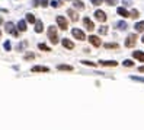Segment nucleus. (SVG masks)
Listing matches in <instances>:
<instances>
[{
	"label": "nucleus",
	"instance_id": "nucleus-1",
	"mask_svg": "<svg viewBox=\"0 0 144 130\" xmlns=\"http://www.w3.org/2000/svg\"><path fill=\"white\" fill-rule=\"evenodd\" d=\"M48 38L51 41V44H57L58 42V34H57L56 26H50L48 28Z\"/></svg>",
	"mask_w": 144,
	"mask_h": 130
},
{
	"label": "nucleus",
	"instance_id": "nucleus-2",
	"mask_svg": "<svg viewBox=\"0 0 144 130\" xmlns=\"http://www.w3.org/2000/svg\"><path fill=\"white\" fill-rule=\"evenodd\" d=\"M135 42H137V35L135 34H129L125 40V47L127 48H133L134 45H135Z\"/></svg>",
	"mask_w": 144,
	"mask_h": 130
},
{
	"label": "nucleus",
	"instance_id": "nucleus-3",
	"mask_svg": "<svg viewBox=\"0 0 144 130\" xmlns=\"http://www.w3.org/2000/svg\"><path fill=\"white\" fill-rule=\"evenodd\" d=\"M57 23H58V28H61L63 31H66L68 28V22H67V19L64 16H57Z\"/></svg>",
	"mask_w": 144,
	"mask_h": 130
},
{
	"label": "nucleus",
	"instance_id": "nucleus-4",
	"mask_svg": "<svg viewBox=\"0 0 144 130\" xmlns=\"http://www.w3.org/2000/svg\"><path fill=\"white\" fill-rule=\"evenodd\" d=\"M71 34H73V37L76 38V40H80V41H83L86 38V35H85V32L81 29H79V28H73L71 29Z\"/></svg>",
	"mask_w": 144,
	"mask_h": 130
},
{
	"label": "nucleus",
	"instance_id": "nucleus-5",
	"mask_svg": "<svg viewBox=\"0 0 144 130\" xmlns=\"http://www.w3.org/2000/svg\"><path fill=\"white\" fill-rule=\"evenodd\" d=\"M89 42H90L93 47H100V45H102V41H100V38L96 37V35H90V37H89Z\"/></svg>",
	"mask_w": 144,
	"mask_h": 130
},
{
	"label": "nucleus",
	"instance_id": "nucleus-6",
	"mask_svg": "<svg viewBox=\"0 0 144 130\" xmlns=\"http://www.w3.org/2000/svg\"><path fill=\"white\" fill-rule=\"evenodd\" d=\"M99 64H100V66H105V67H115V66H118V63H116L115 60H100Z\"/></svg>",
	"mask_w": 144,
	"mask_h": 130
},
{
	"label": "nucleus",
	"instance_id": "nucleus-7",
	"mask_svg": "<svg viewBox=\"0 0 144 130\" xmlns=\"http://www.w3.org/2000/svg\"><path fill=\"white\" fill-rule=\"evenodd\" d=\"M4 26H6V32L12 34V35H15V37L18 35V31L15 29V25H13L12 22H6V25H4Z\"/></svg>",
	"mask_w": 144,
	"mask_h": 130
},
{
	"label": "nucleus",
	"instance_id": "nucleus-8",
	"mask_svg": "<svg viewBox=\"0 0 144 130\" xmlns=\"http://www.w3.org/2000/svg\"><path fill=\"white\" fill-rule=\"evenodd\" d=\"M95 18L99 21V22H105L106 21V13L104 10H96L95 12Z\"/></svg>",
	"mask_w": 144,
	"mask_h": 130
},
{
	"label": "nucleus",
	"instance_id": "nucleus-9",
	"mask_svg": "<svg viewBox=\"0 0 144 130\" xmlns=\"http://www.w3.org/2000/svg\"><path fill=\"white\" fill-rule=\"evenodd\" d=\"M83 23H85V28L87 31H93V29H95V23H93L89 18H83Z\"/></svg>",
	"mask_w": 144,
	"mask_h": 130
},
{
	"label": "nucleus",
	"instance_id": "nucleus-10",
	"mask_svg": "<svg viewBox=\"0 0 144 130\" xmlns=\"http://www.w3.org/2000/svg\"><path fill=\"white\" fill-rule=\"evenodd\" d=\"M61 42H63V45L66 47V48H68V50H73L74 48V42H73V41H70L68 38H64Z\"/></svg>",
	"mask_w": 144,
	"mask_h": 130
},
{
	"label": "nucleus",
	"instance_id": "nucleus-11",
	"mask_svg": "<svg viewBox=\"0 0 144 130\" xmlns=\"http://www.w3.org/2000/svg\"><path fill=\"white\" fill-rule=\"evenodd\" d=\"M133 57L140 61H144V51H133Z\"/></svg>",
	"mask_w": 144,
	"mask_h": 130
},
{
	"label": "nucleus",
	"instance_id": "nucleus-12",
	"mask_svg": "<svg viewBox=\"0 0 144 130\" xmlns=\"http://www.w3.org/2000/svg\"><path fill=\"white\" fill-rule=\"evenodd\" d=\"M67 13H68V16H70V18H71V21H73V22H76V21H79V15H77V13H76V12H74V10H71V9H68V10H67Z\"/></svg>",
	"mask_w": 144,
	"mask_h": 130
},
{
	"label": "nucleus",
	"instance_id": "nucleus-13",
	"mask_svg": "<svg viewBox=\"0 0 144 130\" xmlns=\"http://www.w3.org/2000/svg\"><path fill=\"white\" fill-rule=\"evenodd\" d=\"M116 12H118V15L124 16V18H128V16H129V12L127 10V9H124V8H118V9H116Z\"/></svg>",
	"mask_w": 144,
	"mask_h": 130
},
{
	"label": "nucleus",
	"instance_id": "nucleus-14",
	"mask_svg": "<svg viewBox=\"0 0 144 130\" xmlns=\"http://www.w3.org/2000/svg\"><path fill=\"white\" fill-rule=\"evenodd\" d=\"M31 70H32V72H50V69L45 67V66H33Z\"/></svg>",
	"mask_w": 144,
	"mask_h": 130
},
{
	"label": "nucleus",
	"instance_id": "nucleus-15",
	"mask_svg": "<svg viewBox=\"0 0 144 130\" xmlns=\"http://www.w3.org/2000/svg\"><path fill=\"white\" fill-rule=\"evenodd\" d=\"M33 25H35V31H37L38 34L44 31V25H42V22H41V21H37V22L33 23Z\"/></svg>",
	"mask_w": 144,
	"mask_h": 130
},
{
	"label": "nucleus",
	"instance_id": "nucleus-16",
	"mask_svg": "<svg viewBox=\"0 0 144 130\" xmlns=\"http://www.w3.org/2000/svg\"><path fill=\"white\" fill-rule=\"evenodd\" d=\"M57 69L58 70H73V66H70V64H58L57 66Z\"/></svg>",
	"mask_w": 144,
	"mask_h": 130
},
{
	"label": "nucleus",
	"instance_id": "nucleus-17",
	"mask_svg": "<svg viewBox=\"0 0 144 130\" xmlns=\"http://www.w3.org/2000/svg\"><path fill=\"white\" fill-rule=\"evenodd\" d=\"M134 28H135L137 32H144V22H137Z\"/></svg>",
	"mask_w": 144,
	"mask_h": 130
},
{
	"label": "nucleus",
	"instance_id": "nucleus-18",
	"mask_svg": "<svg viewBox=\"0 0 144 130\" xmlns=\"http://www.w3.org/2000/svg\"><path fill=\"white\" fill-rule=\"evenodd\" d=\"M116 28L121 29V31H124V29L128 28V25H127V22H124V21H119V22H116Z\"/></svg>",
	"mask_w": 144,
	"mask_h": 130
},
{
	"label": "nucleus",
	"instance_id": "nucleus-19",
	"mask_svg": "<svg viewBox=\"0 0 144 130\" xmlns=\"http://www.w3.org/2000/svg\"><path fill=\"white\" fill-rule=\"evenodd\" d=\"M73 4L76 9H85V4H83V2H80V0H73Z\"/></svg>",
	"mask_w": 144,
	"mask_h": 130
},
{
	"label": "nucleus",
	"instance_id": "nucleus-20",
	"mask_svg": "<svg viewBox=\"0 0 144 130\" xmlns=\"http://www.w3.org/2000/svg\"><path fill=\"white\" fill-rule=\"evenodd\" d=\"M18 29H19V31H22V32H25V31H26V22H25V21H19V23H18Z\"/></svg>",
	"mask_w": 144,
	"mask_h": 130
},
{
	"label": "nucleus",
	"instance_id": "nucleus-21",
	"mask_svg": "<svg viewBox=\"0 0 144 130\" xmlns=\"http://www.w3.org/2000/svg\"><path fill=\"white\" fill-rule=\"evenodd\" d=\"M26 21L29 23H35L37 22V19H35V16L32 15V13H26Z\"/></svg>",
	"mask_w": 144,
	"mask_h": 130
},
{
	"label": "nucleus",
	"instance_id": "nucleus-22",
	"mask_svg": "<svg viewBox=\"0 0 144 130\" xmlns=\"http://www.w3.org/2000/svg\"><path fill=\"white\" fill-rule=\"evenodd\" d=\"M119 45L116 44V42H108V44H105V48H118Z\"/></svg>",
	"mask_w": 144,
	"mask_h": 130
},
{
	"label": "nucleus",
	"instance_id": "nucleus-23",
	"mask_svg": "<svg viewBox=\"0 0 144 130\" xmlns=\"http://www.w3.org/2000/svg\"><path fill=\"white\" fill-rule=\"evenodd\" d=\"M129 18L137 19V18H138V10H137V9H133V10L129 12Z\"/></svg>",
	"mask_w": 144,
	"mask_h": 130
},
{
	"label": "nucleus",
	"instance_id": "nucleus-24",
	"mask_svg": "<svg viewBox=\"0 0 144 130\" xmlns=\"http://www.w3.org/2000/svg\"><path fill=\"white\" fill-rule=\"evenodd\" d=\"M122 64H124L125 67H133L134 66L133 60H124V61H122Z\"/></svg>",
	"mask_w": 144,
	"mask_h": 130
},
{
	"label": "nucleus",
	"instance_id": "nucleus-25",
	"mask_svg": "<svg viewBox=\"0 0 144 130\" xmlns=\"http://www.w3.org/2000/svg\"><path fill=\"white\" fill-rule=\"evenodd\" d=\"M51 6L52 8H58V6H61V0H52Z\"/></svg>",
	"mask_w": 144,
	"mask_h": 130
},
{
	"label": "nucleus",
	"instance_id": "nucleus-26",
	"mask_svg": "<svg viewBox=\"0 0 144 130\" xmlns=\"http://www.w3.org/2000/svg\"><path fill=\"white\" fill-rule=\"evenodd\" d=\"M99 34H102V35L108 34V26H100V28H99Z\"/></svg>",
	"mask_w": 144,
	"mask_h": 130
},
{
	"label": "nucleus",
	"instance_id": "nucleus-27",
	"mask_svg": "<svg viewBox=\"0 0 144 130\" xmlns=\"http://www.w3.org/2000/svg\"><path fill=\"white\" fill-rule=\"evenodd\" d=\"M38 47H39L41 50H44V51H51V48H50V47H47L45 44H39Z\"/></svg>",
	"mask_w": 144,
	"mask_h": 130
},
{
	"label": "nucleus",
	"instance_id": "nucleus-28",
	"mask_svg": "<svg viewBox=\"0 0 144 130\" xmlns=\"http://www.w3.org/2000/svg\"><path fill=\"white\" fill-rule=\"evenodd\" d=\"M81 63H83V64H86V66H93V67H96V63H92V61H87V60H83Z\"/></svg>",
	"mask_w": 144,
	"mask_h": 130
},
{
	"label": "nucleus",
	"instance_id": "nucleus-29",
	"mask_svg": "<svg viewBox=\"0 0 144 130\" xmlns=\"http://www.w3.org/2000/svg\"><path fill=\"white\" fill-rule=\"evenodd\" d=\"M133 81H138V82H144V78H140V76H131Z\"/></svg>",
	"mask_w": 144,
	"mask_h": 130
},
{
	"label": "nucleus",
	"instance_id": "nucleus-30",
	"mask_svg": "<svg viewBox=\"0 0 144 130\" xmlns=\"http://www.w3.org/2000/svg\"><path fill=\"white\" fill-rule=\"evenodd\" d=\"M105 2H106L109 6H115V4H116V0H105Z\"/></svg>",
	"mask_w": 144,
	"mask_h": 130
},
{
	"label": "nucleus",
	"instance_id": "nucleus-31",
	"mask_svg": "<svg viewBox=\"0 0 144 130\" xmlns=\"http://www.w3.org/2000/svg\"><path fill=\"white\" fill-rule=\"evenodd\" d=\"M92 2V4H95V6H99V4H102V0H90Z\"/></svg>",
	"mask_w": 144,
	"mask_h": 130
},
{
	"label": "nucleus",
	"instance_id": "nucleus-32",
	"mask_svg": "<svg viewBox=\"0 0 144 130\" xmlns=\"http://www.w3.org/2000/svg\"><path fill=\"white\" fill-rule=\"evenodd\" d=\"M25 59H26V60H29V59H35V54H32V53H28V54L25 56Z\"/></svg>",
	"mask_w": 144,
	"mask_h": 130
},
{
	"label": "nucleus",
	"instance_id": "nucleus-33",
	"mask_svg": "<svg viewBox=\"0 0 144 130\" xmlns=\"http://www.w3.org/2000/svg\"><path fill=\"white\" fill-rule=\"evenodd\" d=\"M48 2H50V0H41V6L47 8V6H48Z\"/></svg>",
	"mask_w": 144,
	"mask_h": 130
},
{
	"label": "nucleus",
	"instance_id": "nucleus-34",
	"mask_svg": "<svg viewBox=\"0 0 144 130\" xmlns=\"http://www.w3.org/2000/svg\"><path fill=\"white\" fill-rule=\"evenodd\" d=\"M4 50H10V42H9V41H6V42H4Z\"/></svg>",
	"mask_w": 144,
	"mask_h": 130
},
{
	"label": "nucleus",
	"instance_id": "nucleus-35",
	"mask_svg": "<svg viewBox=\"0 0 144 130\" xmlns=\"http://www.w3.org/2000/svg\"><path fill=\"white\" fill-rule=\"evenodd\" d=\"M32 6H33V8L39 6V0H32Z\"/></svg>",
	"mask_w": 144,
	"mask_h": 130
},
{
	"label": "nucleus",
	"instance_id": "nucleus-36",
	"mask_svg": "<svg viewBox=\"0 0 144 130\" xmlns=\"http://www.w3.org/2000/svg\"><path fill=\"white\" fill-rule=\"evenodd\" d=\"M122 3L125 4V6H129V4H131V0H124V2H122Z\"/></svg>",
	"mask_w": 144,
	"mask_h": 130
},
{
	"label": "nucleus",
	"instance_id": "nucleus-37",
	"mask_svg": "<svg viewBox=\"0 0 144 130\" xmlns=\"http://www.w3.org/2000/svg\"><path fill=\"white\" fill-rule=\"evenodd\" d=\"M138 70L141 72V73H144V66H141V67H138Z\"/></svg>",
	"mask_w": 144,
	"mask_h": 130
},
{
	"label": "nucleus",
	"instance_id": "nucleus-38",
	"mask_svg": "<svg viewBox=\"0 0 144 130\" xmlns=\"http://www.w3.org/2000/svg\"><path fill=\"white\" fill-rule=\"evenodd\" d=\"M141 42H143V44H144V35H143V38H141Z\"/></svg>",
	"mask_w": 144,
	"mask_h": 130
},
{
	"label": "nucleus",
	"instance_id": "nucleus-39",
	"mask_svg": "<svg viewBox=\"0 0 144 130\" xmlns=\"http://www.w3.org/2000/svg\"><path fill=\"white\" fill-rule=\"evenodd\" d=\"M0 38H2V31H0Z\"/></svg>",
	"mask_w": 144,
	"mask_h": 130
}]
</instances>
